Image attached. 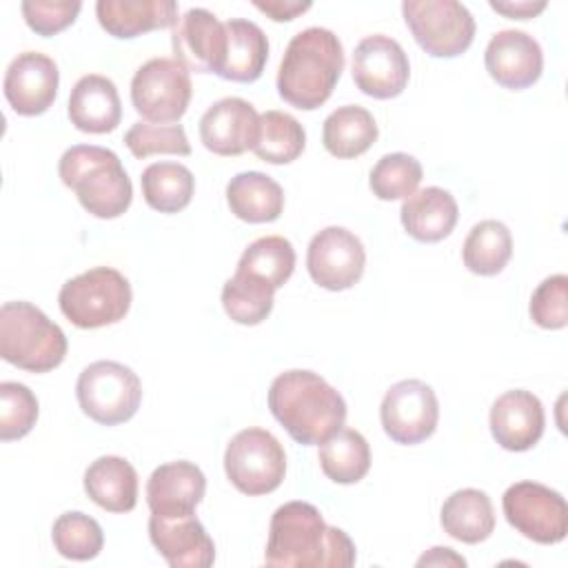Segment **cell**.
I'll use <instances>...</instances> for the list:
<instances>
[{"label": "cell", "mask_w": 568, "mask_h": 568, "mask_svg": "<svg viewBox=\"0 0 568 568\" xmlns=\"http://www.w3.org/2000/svg\"><path fill=\"white\" fill-rule=\"evenodd\" d=\"M351 537L322 519L308 501L282 504L268 524L264 561L277 568H351L355 564Z\"/></svg>", "instance_id": "1"}, {"label": "cell", "mask_w": 568, "mask_h": 568, "mask_svg": "<svg viewBox=\"0 0 568 568\" xmlns=\"http://www.w3.org/2000/svg\"><path fill=\"white\" fill-rule=\"evenodd\" d=\"M268 408L304 446H320L346 422V402L322 375L304 368L280 373L268 388Z\"/></svg>", "instance_id": "2"}, {"label": "cell", "mask_w": 568, "mask_h": 568, "mask_svg": "<svg viewBox=\"0 0 568 568\" xmlns=\"http://www.w3.org/2000/svg\"><path fill=\"white\" fill-rule=\"evenodd\" d=\"M344 71L339 38L324 27H308L291 38L277 69V93L295 109H320Z\"/></svg>", "instance_id": "3"}, {"label": "cell", "mask_w": 568, "mask_h": 568, "mask_svg": "<svg viewBox=\"0 0 568 568\" xmlns=\"http://www.w3.org/2000/svg\"><path fill=\"white\" fill-rule=\"evenodd\" d=\"M58 173L82 209L100 220L120 217L131 206V178L111 149L75 144L62 153Z\"/></svg>", "instance_id": "4"}, {"label": "cell", "mask_w": 568, "mask_h": 568, "mask_svg": "<svg viewBox=\"0 0 568 568\" xmlns=\"http://www.w3.org/2000/svg\"><path fill=\"white\" fill-rule=\"evenodd\" d=\"M67 337L38 306L24 300L0 308V357L29 373H47L62 364Z\"/></svg>", "instance_id": "5"}, {"label": "cell", "mask_w": 568, "mask_h": 568, "mask_svg": "<svg viewBox=\"0 0 568 568\" xmlns=\"http://www.w3.org/2000/svg\"><path fill=\"white\" fill-rule=\"evenodd\" d=\"M131 297V284L118 268L95 266L67 280L58 293V304L73 326L100 328L124 320Z\"/></svg>", "instance_id": "6"}, {"label": "cell", "mask_w": 568, "mask_h": 568, "mask_svg": "<svg viewBox=\"0 0 568 568\" xmlns=\"http://www.w3.org/2000/svg\"><path fill=\"white\" fill-rule=\"evenodd\" d=\"M75 395L84 415L102 426H115L138 413L142 384L129 366L113 359H98L80 373Z\"/></svg>", "instance_id": "7"}, {"label": "cell", "mask_w": 568, "mask_h": 568, "mask_svg": "<svg viewBox=\"0 0 568 568\" xmlns=\"http://www.w3.org/2000/svg\"><path fill=\"white\" fill-rule=\"evenodd\" d=\"M224 473L240 493L248 497L266 495L284 479L286 453L273 433L244 428L226 444Z\"/></svg>", "instance_id": "8"}, {"label": "cell", "mask_w": 568, "mask_h": 568, "mask_svg": "<svg viewBox=\"0 0 568 568\" xmlns=\"http://www.w3.org/2000/svg\"><path fill=\"white\" fill-rule=\"evenodd\" d=\"M402 13L415 42L433 58H457L473 44L475 18L462 2L406 0Z\"/></svg>", "instance_id": "9"}, {"label": "cell", "mask_w": 568, "mask_h": 568, "mask_svg": "<svg viewBox=\"0 0 568 568\" xmlns=\"http://www.w3.org/2000/svg\"><path fill=\"white\" fill-rule=\"evenodd\" d=\"M191 95V75L175 58H151L131 80L133 109L151 124L178 122L186 113Z\"/></svg>", "instance_id": "10"}, {"label": "cell", "mask_w": 568, "mask_h": 568, "mask_svg": "<svg viewBox=\"0 0 568 568\" xmlns=\"http://www.w3.org/2000/svg\"><path fill=\"white\" fill-rule=\"evenodd\" d=\"M506 521L526 539L550 546L566 539L568 504L561 493L539 481H517L501 497Z\"/></svg>", "instance_id": "11"}, {"label": "cell", "mask_w": 568, "mask_h": 568, "mask_svg": "<svg viewBox=\"0 0 568 568\" xmlns=\"http://www.w3.org/2000/svg\"><path fill=\"white\" fill-rule=\"evenodd\" d=\"M384 433L404 446L428 439L439 422V402L435 390L422 379H402L393 384L379 406Z\"/></svg>", "instance_id": "12"}, {"label": "cell", "mask_w": 568, "mask_h": 568, "mask_svg": "<svg viewBox=\"0 0 568 568\" xmlns=\"http://www.w3.org/2000/svg\"><path fill=\"white\" fill-rule=\"evenodd\" d=\"M366 266L362 240L344 226H326L313 235L306 251L311 280L326 291H346L355 286Z\"/></svg>", "instance_id": "13"}, {"label": "cell", "mask_w": 568, "mask_h": 568, "mask_svg": "<svg viewBox=\"0 0 568 568\" xmlns=\"http://www.w3.org/2000/svg\"><path fill=\"white\" fill-rule=\"evenodd\" d=\"M351 73L362 93L377 100H388L397 98L406 89L410 64L397 40L384 33H373L357 42Z\"/></svg>", "instance_id": "14"}, {"label": "cell", "mask_w": 568, "mask_h": 568, "mask_svg": "<svg viewBox=\"0 0 568 568\" xmlns=\"http://www.w3.org/2000/svg\"><path fill=\"white\" fill-rule=\"evenodd\" d=\"M171 47L175 60L195 73H220L226 58V29L209 9L193 7L173 24Z\"/></svg>", "instance_id": "15"}, {"label": "cell", "mask_w": 568, "mask_h": 568, "mask_svg": "<svg viewBox=\"0 0 568 568\" xmlns=\"http://www.w3.org/2000/svg\"><path fill=\"white\" fill-rule=\"evenodd\" d=\"M60 84V71L53 58L40 51L18 53L4 73V98L18 115H40L44 113L55 95Z\"/></svg>", "instance_id": "16"}, {"label": "cell", "mask_w": 568, "mask_h": 568, "mask_svg": "<svg viewBox=\"0 0 568 568\" xmlns=\"http://www.w3.org/2000/svg\"><path fill=\"white\" fill-rule=\"evenodd\" d=\"M484 64L497 84L521 91L539 80L544 71V51L530 33L504 29L488 40Z\"/></svg>", "instance_id": "17"}, {"label": "cell", "mask_w": 568, "mask_h": 568, "mask_svg": "<svg viewBox=\"0 0 568 568\" xmlns=\"http://www.w3.org/2000/svg\"><path fill=\"white\" fill-rule=\"evenodd\" d=\"M260 135V113L244 98H222L200 118V140L215 155L253 151Z\"/></svg>", "instance_id": "18"}, {"label": "cell", "mask_w": 568, "mask_h": 568, "mask_svg": "<svg viewBox=\"0 0 568 568\" xmlns=\"http://www.w3.org/2000/svg\"><path fill=\"white\" fill-rule=\"evenodd\" d=\"M149 537L171 568H209L215 561V544L195 515L149 517Z\"/></svg>", "instance_id": "19"}, {"label": "cell", "mask_w": 568, "mask_h": 568, "mask_svg": "<svg viewBox=\"0 0 568 568\" xmlns=\"http://www.w3.org/2000/svg\"><path fill=\"white\" fill-rule=\"evenodd\" d=\"M544 426V406L530 390H506L490 406V433L495 442L506 450H530L541 439Z\"/></svg>", "instance_id": "20"}, {"label": "cell", "mask_w": 568, "mask_h": 568, "mask_svg": "<svg viewBox=\"0 0 568 568\" xmlns=\"http://www.w3.org/2000/svg\"><path fill=\"white\" fill-rule=\"evenodd\" d=\"M206 493V477L193 462L178 459L158 466L146 481V504L153 515H193Z\"/></svg>", "instance_id": "21"}, {"label": "cell", "mask_w": 568, "mask_h": 568, "mask_svg": "<svg viewBox=\"0 0 568 568\" xmlns=\"http://www.w3.org/2000/svg\"><path fill=\"white\" fill-rule=\"evenodd\" d=\"M67 113L82 133H111L122 120V102L113 80L100 73L82 75L71 89Z\"/></svg>", "instance_id": "22"}, {"label": "cell", "mask_w": 568, "mask_h": 568, "mask_svg": "<svg viewBox=\"0 0 568 568\" xmlns=\"http://www.w3.org/2000/svg\"><path fill=\"white\" fill-rule=\"evenodd\" d=\"M95 16L100 27L120 40L142 36L153 29H166L178 22V2L173 0H98Z\"/></svg>", "instance_id": "23"}, {"label": "cell", "mask_w": 568, "mask_h": 568, "mask_svg": "<svg viewBox=\"0 0 568 568\" xmlns=\"http://www.w3.org/2000/svg\"><path fill=\"white\" fill-rule=\"evenodd\" d=\"M404 231L417 242H439L450 235L457 224L459 209L450 191L426 186L410 193L399 209Z\"/></svg>", "instance_id": "24"}, {"label": "cell", "mask_w": 568, "mask_h": 568, "mask_svg": "<svg viewBox=\"0 0 568 568\" xmlns=\"http://www.w3.org/2000/svg\"><path fill=\"white\" fill-rule=\"evenodd\" d=\"M84 490L109 513H129L138 504V473L124 457L102 455L84 470Z\"/></svg>", "instance_id": "25"}, {"label": "cell", "mask_w": 568, "mask_h": 568, "mask_svg": "<svg viewBox=\"0 0 568 568\" xmlns=\"http://www.w3.org/2000/svg\"><path fill=\"white\" fill-rule=\"evenodd\" d=\"M226 204L237 220L264 224L282 215L284 191L271 175L262 171H244L229 180Z\"/></svg>", "instance_id": "26"}, {"label": "cell", "mask_w": 568, "mask_h": 568, "mask_svg": "<svg viewBox=\"0 0 568 568\" xmlns=\"http://www.w3.org/2000/svg\"><path fill=\"white\" fill-rule=\"evenodd\" d=\"M226 29V58L220 69L222 80L255 82L268 60V40L262 27L244 18H231Z\"/></svg>", "instance_id": "27"}, {"label": "cell", "mask_w": 568, "mask_h": 568, "mask_svg": "<svg viewBox=\"0 0 568 568\" xmlns=\"http://www.w3.org/2000/svg\"><path fill=\"white\" fill-rule=\"evenodd\" d=\"M439 521L444 532L464 544H479L495 530L490 497L479 488L455 490L442 506Z\"/></svg>", "instance_id": "28"}, {"label": "cell", "mask_w": 568, "mask_h": 568, "mask_svg": "<svg viewBox=\"0 0 568 568\" xmlns=\"http://www.w3.org/2000/svg\"><path fill=\"white\" fill-rule=\"evenodd\" d=\"M377 124L368 109L359 104L337 106L322 126L324 149L339 158L351 160L366 153L377 140Z\"/></svg>", "instance_id": "29"}, {"label": "cell", "mask_w": 568, "mask_h": 568, "mask_svg": "<svg viewBox=\"0 0 568 568\" xmlns=\"http://www.w3.org/2000/svg\"><path fill=\"white\" fill-rule=\"evenodd\" d=\"M322 473L335 484H357L371 468V448L355 428H339L320 446Z\"/></svg>", "instance_id": "30"}, {"label": "cell", "mask_w": 568, "mask_h": 568, "mask_svg": "<svg viewBox=\"0 0 568 568\" xmlns=\"http://www.w3.org/2000/svg\"><path fill=\"white\" fill-rule=\"evenodd\" d=\"M144 202L160 213H178L189 206L195 193L191 169L180 162H153L140 178Z\"/></svg>", "instance_id": "31"}, {"label": "cell", "mask_w": 568, "mask_h": 568, "mask_svg": "<svg viewBox=\"0 0 568 568\" xmlns=\"http://www.w3.org/2000/svg\"><path fill=\"white\" fill-rule=\"evenodd\" d=\"M513 255V235L499 220L477 222L462 246V260L475 275H497Z\"/></svg>", "instance_id": "32"}, {"label": "cell", "mask_w": 568, "mask_h": 568, "mask_svg": "<svg viewBox=\"0 0 568 568\" xmlns=\"http://www.w3.org/2000/svg\"><path fill=\"white\" fill-rule=\"evenodd\" d=\"M235 271L253 275L277 291L295 271V248L282 235L257 237L244 248Z\"/></svg>", "instance_id": "33"}, {"label": "cell", "mask_w": 568, "mask_h": 568, "mask_svg": "<svg viewBox=\"0 0 568 568\" xmlns=\"http://www.w3.org/2000/svg\"><path fill=\"white\" fill-rule=\"evenodd\" d=\"M306 146L304 126L284 111H266L260 115V135L253 153L268 164H288L302 155Z\"/></svg>", "instance_id": "34"}, {"label": "cell", "mask_w": 568, "mask_h": 568, "mask_svg": "<svg viewBox=\"0 0 568 568\" xmlns=\"http://www.w3.org/2000/svg\"><path fill=\"white\" fill-rule=\"evenodd\" d=\"M273 293L275 288L266 282L235 271L222 286V306L233 322L255 326L271 315Z\"/></svg>", "instance_id": "35"}, {"label": "cell", "mask_w": 568, "mask_h": 568, "mask_svg": "<svg viewBox=\"0 0 568 568\" xmlns=\"http://www.w3.org/2000/svg\"><path fill=\"white\" fill-rule=\"evenodd\" d=\"M51 539L55 550L64 559H73V561H89L98 557L104 546V532L100 524L80 510L62 513L53 521Z\"/></svg>", "instance_id": "36"}, {"label": "cell", "mask_w": 568, "mask_h": 568, "mask_svg": "<svg viewBox=\"0 0 568 568\" xmlns=\"http://www.w3.org/2000/svg\"><path fill=\"white\" fill-rule=\"evenodd\" d=\"M422 164L417 158L408 153H386L377 160V164L371 169V191L384 202L390 200H406L410 193L417 191L422 182Z\"/></svg>", "instance_id": "37"}, {"label": "cell", "mask_w": 568, "mask_h": 568, "mask_svg": "<svg viewBox=\"0 0 568 568\" xmlns=\"http://www.w3.org/2000/svg\"><path fill=\"white\" fill-rule=\"evenodd\" d=\"M124 144L138 160H144L155 153H173V155L191 153V144L182 124L135 122L124 133Z\"/></svg>", "instance_id": "38"}, {"label": "cell", "mask_w": 568, "mask_h": 568, "mask_svg": "<svg viewBox=\"0 0 568 568\" xmlns=\"http://www.w3.org/2000/svg\"><path fill=\"white\" fill-rule=\"evenodd\" d=\"M38 419V399L29 386L20 382L0 384V439L11 442L24 437Z\"/></svg>", "instance_id": "39"}, {"label": "cell", "mask_w": 568, "mask_h": 568, "mask_svg": "<svg viewBox=\"0 0 568 568\" xmlns=\"http://www.w3.org/2000/svg\"><path fill=\"white\" fill-rule=\"evenodd\" d=\"M530 317L548 331H559L568 324V277L564 273L537 284L530 295Z\"/></svg>", "instance_id": "40"}, {"label": "cell", "mask_w": 568, "mask_h": 568, "mask_svg": "<svg viewBox=\"0 0 568 568\" xmlns=\"http://www.w3.org/2000/svg\"><path fill=\"white\" fill-rule=\"evenodd\" d=\"M22 18L38 36H55L75 22L82 4L71 0H24Z\"/></svg>", "instance_id": "41"}, {"label": "cell", "mask_w": 568, "mask_h": 568, "mask_svg": "<svg viewBox=\"0 0 568 568\" xmlns=\"http://www.w3.org/2000/svg\"><path fill=\"white\" fill-rule=\"evenodd\" d=\"M490 9L513 20H528L546 9V0H490Z\"/></svg>", "instance_id": "42"}, {"label": "cell", "mask_w": 568, "mask_h": 568, "mask_svg": "<svg viewBox=\"0 0 568 568\" xmlns=\"http://www.w3.org/2000/svg\"><path fill=\"white\" fill-rule=\"evenodd\" d=\"M253 4L275 22H288L311 9V2H293V0H255Z\"/></svg>", "instance_id": "43"}, {"label": "cell", "mask_w": 568, "mask_h": 568, "mask_svg": "<svg viewBox=\"0 0 568 568\" xmlns=\"http://www.w3.org/2000/svg\"><path fill=\"white\" fill-rule=\"evenodd\" d=\"M428 566V564H457V566H466V559L464 557H459V555H455L450 548H442V546H435V548H430V552L428 555H424V557H419V561H417V566Z\"/></svg>", "instance_id": "44"}]
</instances>
